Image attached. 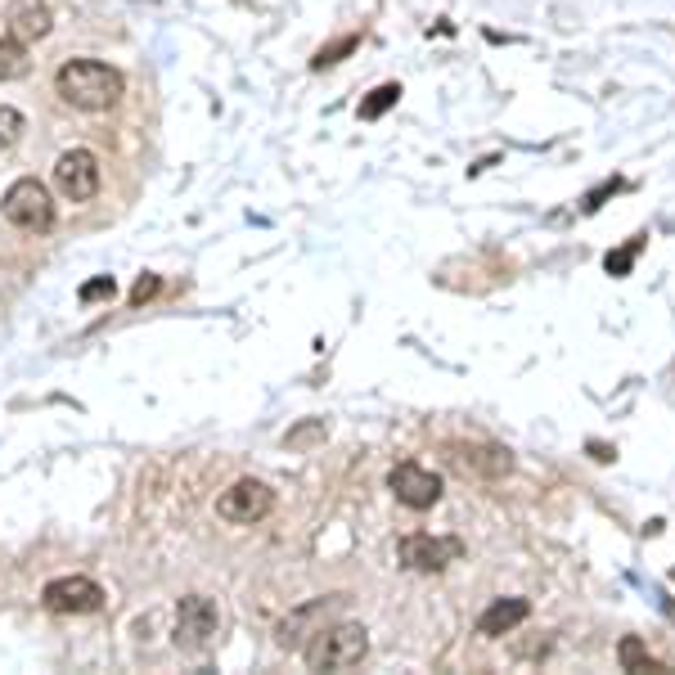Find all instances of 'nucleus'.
Listing matches in <instances>:
<instances>
[{"mask_svg": "<svg viewBox=\"0 0 675 675\" xmlns=\"http://www.w3.org/2000/svg\"><path fill=\"white\" fill-rule=\"evenodd\" d=\"M658 599H662V612H666V617L675 622V599H671V595H658Z\"/></svg>", "mask_w": 675, "mask_h": 675, "instance_id": "25", "label": "nucleus"}, {"mask_svg": "<svg viewBox=\"0 0 675 675\" xmlns=\"http://www.w3.org/2000/svg\"><path fill=\"white\" fill-rule=\"evenodd\" d=\"M617 190H622V180H617V176H612V180H603L599 190H590V194H586V203H581V212H599V207H603V199H612Z\"/></svg>", "mask_w": 675, "mask_h": 675, "instance_id": "22", "label": "nucleus"}, {"mask_svg": "<svg viewBox=\"0 0 675 675\" xmlns=\"http://www.w3.org/2000/svg\"><path fill=\"white\" fill-rule=\"evenodd\" d=\"M23 113L18 109H10V104H0V149H14L18 140H23Z\"/></svg>", "mask_w": 675, "mask_h": 675, "instance_id": "19", "label": "nucleus"}, {"mask_svg": "<svg viewBox=\"0 0 675 675\" xmlns=\"http://www.w3.org/2000/svg\"><path fill=\"white\" fill-rule=\"evenodd\" d=\"M450 464L459 473H477V477H500L513 469L509 450L500 446H450Z\"/></svg>", "mask_w": 675, "mask_h": 675, "instance_id": "11", "label": "nucleus"}, {"mask_svg": "<svg viewBox=\"0 0 675 675\" xmlns=\"http://www.w3.org/2000/svg\"><path fill=\"white\" fill-rule=\"evenodd\" d=\"M387 486L406 509H433L442 500V477L423 464H396L387 473Z\"/></svg>", "mask_w": 675, "mask_h": 675, "instance_id": "9", "label": "nucleus"}, {"mask_svg": "<svg viewBox=\"0 0 675 675\" xmlns=\"http://www.w3.org/2000/svg\"><path fill=\"white\" fill-rule=\"evenodd\" d=\"M343 608H347V595H324V599L302 603L297 612H289L280 622V649H306L324 626H333L343 617Z\"/></svg>", "mask_w": 675, "mask_h": 675, "instance_id": "4", "label": "nucleus"}, {"mask_svg": "<svg viewBox=\"0 0 675 675\" xmlns=\"http://www.w3.org/2000/svg\"><path fill=\"white\" fill-rule=\"evenodd\" d=\"M217 626H221L217 603H212L207 595H186V599H180V608H176V631H171L176 649H186V653L207 649L212 635H217Z\"/></svg>", "mask_w": 675, "mask_h": 675, "instance_id": "5", "label": "nucleus"}, {"mask_svg": "<svg viewBox=\"0 0 675 675\" xmlns=\"http://www.w3.org/2000/svg\"><path fill=\"white\" fill-rule=\"evenodd\" d=\"M302 653H306V666L311 671H352L365 662V653H370V631L356 626V622H333L306 644Z\"/></svg>", "mask_w": 675, "mask_h": 675, "instance_id": "2", "label": "nucleus"}, {"mask_svg": "<svg viewBox=\"0 0 675 675\" xmlns=\"http://www.w3.org/2000/svg\"><path fill=\"white\" fill-rule=\"evenodd\" d=\"M0 212H5V221L27 230V234H41L54 226V203H50V190L41 186L37 176H23L14 180V186L5 190V199H0Z\"/></svg>", "mask_w": 675, "mask_h": 675, "instance_id": "3", "label": "nucleus"}, {"mask_svg": "<svg viewBox=\"0 0 675 675\" xmlns=\"http://www.w3.org/2000/svg\"><path fill=\"white\" fill-rule=\"evenodd\" d=\"M163 289V280H158V275H140V280H136V289H131V302L140 306V302H149L153 293H158Z\"/></svg>", "mask_w": 675, "mask_h": 675, "instance_id": "23", "label": "nucleus"}, {"mask_svg": "<svg viewBox=\"0 0 675 675\" xmlns=\"http://www.w3.org/2000/svg\"><path fill=\"white\" fill-rule=\"evenodd\" d=\"M396 100H402V86H396V81H383V86H374L370 95L360 100V117H365V122H379L387 109H396Z\"/></svg>", "mask_w": 675, "mask_h": 675, "instance_id": "16", "label": "nucleus"}, {"mask_svg": "<svg viewBox=\"0 0 675 675\" xmlns=\"http://www.w3.org/2000/svg\"><path fill=\"white\" fill-rule=\"evenodd\" d=\"M113 293H117V280H113V275H95V280H86V284L77 289L81 302H109Z\"/></svg>", "mask_w": 675, "mask_h": 675, "instance_id": "21", "label": "nucleus"}, {"mask_svg": "<svg viewBox=\"0 0 675 675\" xmlns=\"http://www.w3.org/2000/svg\"><path fill=\"white\" fill-rule=\"evenodd\" d=\"M329 437V428H324V419H302L297 428H289V437H284V446L289 450H311V446H320Z\"/></svg>", "mask_w": 675, "mask_h": 675, "instance_id": "17", "label": "nucleus"}, {"mask_svg": "<svg viewBox=\"0 0 675 675\" xmlns=\"http://www.w3.org/2000/svg\"><path fill=\"white\" fill-rule=\"evenodd\" d=\"M275 509V491L257 477H239L234 486H226L217 496V513L226 518V523H239V527H253L262 523V518Z\"/></svg>", "mask_w": 675, "mask_h": 675, "instance_id": "6", "label": "nucleus"}, {"mask_svg": "<svg viewBox=\"0 0 675 675\" xmlns=\"http://www.w3.org/2000/svg\"><path fill=\"white\" fill-rule=\"evenodd\" d=\"M639 249H644V234L626 239V243H622V249H617V253H608V257H603V270L612 275V280H622V275H631V266H635Z\"/></svg>", "mask_w": 675, "mask_h": 675, "instance_id": "18", "label": "nucleus"}, {"mask_svg": "<svg viewBox=\"0 0 675 675\" xmlns=\"http://www.w3.org/2000/svg\"><path fill=\"white\" fill-rule=\"evenodd\" d=\"M590 455L599 459V464H612V459H617V450H612V446H603V442H590Z\"/></svg>", "mask_w": 675, "mask_h": 675, "instance_id": "24", "label": "nucleus"}, {"mask_svg": "<svg viewBox=\"0 0 675 675\" xmlns=\"http://www.w3.org/2000/svg\"><path fill=\"white\" fill-rule=\"evenodd\" d=\"M455 559H464V540H455V536H406L402 540V563L410 572H442Z\"/></svg>", "mask_w": 675, "mask_h": 675, "instance_id": "10", "label": "nucleus"}, {"mask_svg": "<svg viewBox=\"0 0 675 675\" xmlns=\"http://www.w3.org/2000/svg\"><path fill=\"white\" fill-rule=\"evenodd\" d=\"M54 186L68 203H90L100 194V158L90 149H68L54 163Z\"/></svg>", "mask_w": 675, "mask_h": 675, "instance_id": "7", "label": "nucleus"}, {"mask_svg": "<svg viewBox=\"0 0 675 675\" xmlns=\"http://www.w3.org/2000/svg\"><path fill=\"white\" fill-rule=\"evenodd\" d=\"M54 90L81 113H109L122 100V73L100 59H68L54 73Z\"/></svg>", "mask_w": 675, "mask_h": 675, "instance_id": "1", "label": "nucleus"}, {"mask_svg": "<svg viewBox=\"0 0 675 675\" xmlns=\"http://www.w3.org/2000/svg\"><path fill=\"white\" fill-rule=\"evenodd\" d=\"M33 73V59L18 37H0V81H23Z\"/></svg>", "mask_w": 675, "mask_h": 675, "instance_id": "15", "label": "nucleus"}, {"mask_svg": "<svg viewBox=\"0 0 675 675\" xmlns=\"http://www.w3.org/2000/svg\"><path fill=\"white\" fill-rule=\"evenodd\" d=\"M356 46H360V37H338V41L320 46V54L311 59V64H316V68H329V64H338V59H343V54H352Z\"/></svg>", "mask_w": 675, "mask_h": 675, "instance_id": "20", "label": "nucleus"}, {"mask_svg": "<svg viewBox=\"0 0 675 675\" xmlns=\"http://www.w3.org/2000/svg\"><path fill=\"white\" fill-rule=\"evenodd\" d=\"M617 662H622V671H653V675H671V666L666 662H658L649 649H644V639L639 635H626L622 644H617Z\"/></svg>", "mask_w": 675, "mask_h": 675, "instance_id": "14", "label": "nucleus"}, {"mask_svg": "<svg viewBox=\"0 0 675 675\" xmlns=\"http://www.w3.org/2000/svg\"><path fill=\"white\" fill-rule=\"evenodd\" d=\"M527 617H532V603H527V599H496V603H491L482 617H477V631H482L486 639H500V635L518 631Z\"/></svg>", "mask_w": 675, "mask_h": 675, "instance_id": "13", "label": "nucleus"}, {"mask_svg": "<svg viewBox=\"0 0 675 675\" xmlns=\"http://www.w3.org/2000/svg\"><path fill=\"white\" fill-rule=\"evenodd\" d=\"M5 23H10V37H18L23 46L27 41H41V37H50V5L46 0H14L10 5V14H5Z\"/></svg>", "mask_w": 675, "mask_h": 675, "instance_id": "12", "label": "nucleus"}, {"mask_svg": "<svg viewBox=\"0 0 675 675\" xmlns=\"http://www.w3.org/2000/svg\"><path fill=\"white\" fill-rule=\"evenodd\" d=\"M41 603L59 617H81V612H100L104 608V590L90 576H54L41 590Z\"/></svg>", "mask_w": 675, "mask_h": 675, "instance_id": "8", "label": "nucleus"}]
</instances>
